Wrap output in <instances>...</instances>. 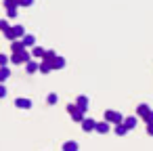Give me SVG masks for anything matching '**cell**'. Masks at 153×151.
I'll list each match as a JSON object with an SVG mask.
<instances>
[{
    "mask_svg": "<svg viewBox=\"0 0 153 151\" xmlns=\"http://www.w3.org/2000/svg\"><path fill=\"white\" fill-rule=\"evenodd\" d=\"M23 36H25L23 25H11L9 30H4V38H7V40H19V38H23Z\"/></svg>",
    "mask_w": 153,
    "mask_h": 151,
    "instance_id": "cell-1",
    "label": "cell"
},
{
    "mask_svg": "<svg viewBox=\"0 0 153 151\" xmlns=\"http://www.w3.org/2000/svg\"><path fill=\"white\" fill-rule=\"evenodd\" d=\"M32 57H30V53L23 48V51H19V53H13V57H11V63H15V65H21V63H27Z\"/></svg>",
    "mask_w": 153,
    "mask_h": 151,
    "instance_id": "cell-2",
    "label": "cell"
},
{
    "mask_svg": "<svg viewBox=\"0 0 153 151\" xmlns=\"http://www.w3.org/2000/svg\"><path fill=\"white\" fill-rule=\"evenodd\" d=\"M105 122H109V124H122V122H124V115H122L120 111L107 109V111H105Z\"/></svg>",
    "mask_w": 153,
    "mask_h": 151,
    "instance_id": "cell-3",
    "label": "cell"
},
{
    "mask_svg": "<svg viewBox=\"0 0 153 151\" xmlns=\"http://www.w3.org/2000/svg\"><path fill=\"white\" fill-rule=\"evenodd\" d=\"M67 113L71 115V120H74V122H82V120H84V111H82V109H78V105H76V103L67 105Z\"/></svg>",
    "mask_w": 153,
    "mask_h": 151,
    "instance_id": "cell-4",
    "label": "cell"
},
{
    "mask_svg": "<svg viewBox=\"0 0 153 151\" xmlns=\"http://www.w3.org/2000/svg\"><path fill=\"white\" fill-rule=\"evenodd\" d=\"M94 130H97L99 134H107V132L111 130V124L105 122V120H103V122H97V124H94Z\"/></svg>",
    "mask_w": 153,
    "mask_h": 151,
    "instance_id": "cell-5",
    "label": "cell"
},
{
    "mask_svg": "<svg viewBox=\"0 0 153 151\" xmlns=\"http://www.w3.org/2000/svg\"><path fill=\"white\" fill-rule=\"evenodd\" d=\"M122 124H124V126L128 128V132H130V130H134V128H136V124H138V118H136V115L124 118V122H122Z\"/></svg>",
    "mask_w": 153,
    "mask_h": 151,
    "instance_id": "cell-6",
    "label": "cell"
},
{
    "mask_svg": "<svg viewBox=\"0 0 153 151\" xmlns=\"http://www.w3.org/2000/svg\"><path fill=\"white\" fill-rule=\"evenodd\" d=\"M80 124H82V130H84V132H92V130H94V124H97V122H94L92 118H84V120H82Z\"/></svg>",
    "mask_w": 153,
    "mask_h": 151,
    "instance_id": "cell-7",
    "label": "cell"
},
{
    "mask_svg": "<svg viewBox=\"0 0 153 151\" xmlns=\"http://www.w3.org/2000/svg\"><path fill=\"white\" fill-rule=\"evenodd\" d=\"M76 105H78V109H82V111L86 113V111H88V97L80 94V97L76 99Z\"/></svg>",
    "mask_w": 153,
    "mask_h": 151,
    "instance_id": "cell-8",
    "label": "cell"
},
{
    "mask_svg": "<svg viewBox=\"0 0 153 151\" xmlns=\"http://www.w3.org/2000/svg\"><path fill=\"white\" fill-rule=\"evenodd\" d=\"M65 63H67V61H65L63 57H59V55H57V57L51 61V67H53V69H63V67H65Z\"/></svg>",
    "mask_w": 153,
    "mask_h": 151,
    "instance_id": "cell-9",
    "label": "cell"
},
{
    "mask_svg": "<svg viewBox=\"0 0 153 151\" xmlns=\"http://www.w3.org/2000/svg\"><path fill=\"white\" fill-rule=\"evenodd\" d=\"M15 107H19V109H32V101L30 99H15Z\"/></svg>",
    "mask_w": 153,
    "mask_h": 151,
    "instance_id": "cell-10",
    "label": "cell"
},
{
    "mask_svg": "<svg viewBox=\"0 0 153 151\" xmlns=\"http://www.w3.org/2000/svg\"><path fill=\"white\" fill-rule=\"evenodd\" d=\"M149 111H151V107H149L147 103H140V105L136 107V115H140V118H145V115H147Z\"/></svg>",
    "mask_w": 153,
    "mask_h": 151,
    "instance_id": "cell-11",
    "label": "cell"
},
{
    "mask_svg": "<svg viewBox=\"0 0 153 151\" xmlns=\"http://www.w3.org/2000/svg\"><path fill=\"white\" fill-rule=\"evenodd\" d=\"M21 42H23V46L27 48V46H36V38L34 36H30V34H25L23 38H21Z\"/></svg>",
    "mask_w": 153,
    "mask_h": 151,
    "instance_id": "cell-12",
    "label": "cell"
},
{
    "mask_svg": "<svg viewBox=\"0 0 153 151\" xmlns=\"http://www.w3.org/2000/svg\"><path fill=\"white\" fill-rule=\"evenodd\" d=\"M113 132H115L117 136H124V134H128V128H126L124 124H113Z\"/></svg>",
    "mask_w": 153,
    "mask_h": 151,
    "instance_id": "cell-13",
    "label": "cell"
},
{
    "mask_svg": "<svg viewBox=\"0 0 153 151\" xmlns=\"http://www.w3.org/2000/svg\"><path fill=\"white\" fill-rule=\"evenodd\" d=\"M63 151H78L80 147H78V143L76 141H67V143H63V147H61Z\"/></svg>",
    "mask_w": 153,
    "mask_h": 151,
    "instance_id": "cell-14",
    "label": "cell"
},
{
    "mask_svg": "<svg viewBox=\"0 0 153 151\" xmlns=\"http://www.w3.org/2000/svg\"><path fill=\"white\" fill-rule=\"evenodd\" d=\"M9 76H11L9 67H7V65H2V67H0V84H2V82H7V80H9Z\"/></svg>",
    "mask_w": 153,
    "mask_h": 151,
    "instance_id": "cell-15",
    "label": "cell"
},
{
    "mask_svg": "<svg viewBox=\"0 0 153 151\" xmlns=\"http://www.w3.org/2000/svg\"><path fill=\"white\" fill-rule=\"evenodd\" d=\"M25 69H27V74H36V71H38V61H32V59H30V61L25 63Z\"/></svg>",
    "mask_w": 153,
    "mask_h": 151,
    "instance_id": "cell-16",
    "label": "cell"
},
{
    "mask_svg": "<svg viewBox=\"0 0 153 151\" xmlns=\"http://www.w3.org/2000/svg\"><path fill=\"white\" fill-rule=\"evenodd\" d=\"M23 48H25V46H23L21 40H13V42H11V51H13V53H19V51H23Z\"/></svg>",
    "mask_w": 153,
    "mask_h": 151,
    "instance_id": "cell-17",
    "label": "cell"
},
{
    "mask_svg": "<svg viewBox=\"0 0 153 151\" xmlns=\"http://www.w3.org/2000/svg\"><path fill=\"white\" fill-rule=\"evenodd\" d=\"M55 57H57V53H55V51H44V55H42V61L51 63V61H53Z\"/></svg>",
    "mask_w": 153,
    "mask_h": 151,
    "instance_id": "cell-18",
    "label": "cell"
},
{
    "mask_svg": "<svg viewBox=\"0 0 153 151\" xmlns=\"http://www.w3.org/2000/svg\"><path fill=\"white\" fill-rule=\"evenodd\" d=\"M51 63H46V61H42L40 65H38V71H42V74H51Z\"/></svg>",
    "mask_w": 153,
    "mask_h": 151,
    "instance_id": "cell-19",
    "label": "cell"
},
{
    "mask_svg": "<svg viewBox=\"0 0 153 151\" xmlns=\"http://www.w3.org/2000/svg\"><path fill=\"white\" fill-rule=\"evenodd\" d=\"M42 55H44V48H40V46H34V57H36V59H42Z\"/></svg>",
    "mask_w": 153,
    "mask_h": 151,
    "instance_id": "cell-20",
    "label": "cell"
},
{
    "mask_svg": "<svg viewBox=\"0 0 153 151\" xmlns=\"http://www.w3.org/2000/svg\"><path fill=\"white\" fill-rule=\"evenodd\" d=\"M4 7L7 9H17L19 4H17V0H4Z\"/></svg>",
    "mask_w": 153,
    "mask_h": 151,
    "instance_id": "cell-21",
    "label": "cell"
},
{
    "mask_svg": "<svg viewBox=\"0 0 153 151\" xmlns=\"http://www.w3.org/2000/svg\"><path fill=\"white\" fill-rule=\"evenodd\" d=\"M57 101H59V97H57V94H48V97H46V103H48V105H55Z\"/></svg>",
    "mask_w": 153,
    "mask_h": 151,
    "instance_id": "cell-22",
    "label": "cell"
},
{
    "mask_svg": "<svg viewBox=\"0 0 153 151\" xmlns=\"http://www.w3.org/2000/svg\"><path fill=\"white\" fill-rule=\"evenodd\" d=\"M17 4H19V7H32L34 0H17Z\"/></svg>",
    "mask_w": 153,
    "mask_h": 151,
    "instance_id": "cell-23",
    "label": "cell"
},
{
    "mask_svg": "<svg viewBox=\"0 0 153 151\" xmlns=\"http://www.w3.org/2000/svg\"><path fill=\"white\" fill-rule=\"evenodd\" d=\"M11 25H9V21L7 19H0V32H4V30H9Z\"/></svg>",
    "mask_w": 153,
    "mask_h": 151,
    "instance_id": "cell-24",
    "label": "cell"
},
{
    "mask_svg": "<svg viewBox=\"0 0 153 151\" xmlns=\"http://www.w3.org/2000/svg\"><path fill=\"white\" fill-rule=\"evenodd\" d=\"M143 120H145V124H151V122H153V109H151V111H149V113H147Z\"/></svg>",
    "mask_w": 153,
    "mask_h": 151,
    "instance_id": "cell-25",
    "label": "cell"
},
{
    "mask_svg": "<svg viewBox=\"0 0 153 151\" xmlns=\"http://www.w3.org/2000/svg\"><path fill=\"white\" fill-rule=\"evenodd\" d=\"M7 15H9L11 19H15V17H17V9H7Z\"/></svg>",
    "mask_w": 153,
    "mask_h": 151,
    "instance_id": "cell-26",
    "label": "cell"
},
{
    "mask_svg": "<svg viewBox=\"0 0 153 151\" xmlns=\"http://www.w3.org/2000/svg\"><path fill=\"white\" fill-rule=\"evenodd\" d=\"M7 61H9V57L0 53V67H2V65H7Z\"/></svg>",
    "mask_w": 153,
    "mask_h": 151,
    "instance_id": "cell-27",
    "label": "cell"
},
{
    "mask_svg": "<svg viewBox=\"0 0 153 151\" xmlns=\"http://www.w3.org/2000/svg\"><path fill=\"white\" fill-rule=\"evenodd\" d=\"M4 97H7V88L0 84V99H4Z\"/></svg>",
    "mask_w": 153,
    "mask_h": 151,
    "instance_id": "cell-28",
    "label": "cell"
},
{
    "mask_svg": "<svg viewBox=\"0 0 153 151\" xmlns=\"http://www.w3.org/2000/svg\"><path fill=\"white\" fill-rule=\"evenodd\" d=\"M147 134H149V136H153V122H151V124H147Z\"/></svg>",
    "mask_w": 153,
    "mask_h": 151,
    "instance_id": "cell-29",
    "label": "cell"
}]
</instances>
